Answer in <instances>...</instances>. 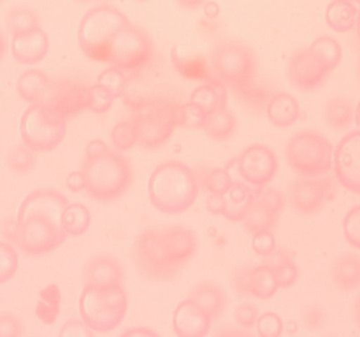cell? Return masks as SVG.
I'll list each match as a JSON object with an SVG mask.
<instances>
[{
    "label": "cell",
    "instance_id": "21",
    "mask_svg": "<svg viewBox=\"0 0 360 337\" xmlns=\"http://www.w3.org/2000/svg\"><path fill=\"white\" fill-rule=\"evenodd\" d=\"M160 230L172 260L178 265L185 267L197 253L199 241H197L195 232L185 225H167V227H162Z\"/></svg>",
    "mask_w": 360,
    "mask_h": 337
},
{
    "label": "cell",
    "instance_id": "62",
    "mask_svg": "<svg viewBox=\"0 0 360 337\" xmlns=\"http://www.w3.org/2000/svg\"><path fill=\"white\" fill-rule=\"evenodd\" d=\"M354 121L357 123V126H360V100H359L357 107H355V119H354Z\"/></svg>",
    "mask_w": 360,
    "mask_h": 337
},
{
    "label": "cell",
    "instance_id": "11",
    "mask_svg": "<svg viewBox=\"0 0 360 337\" xmlns=\"http://www.w3.org/2000/svg\"><path fill=\"white\" fill-rule=\"evenodd\" d=\"M18 225H20L18 246L28 256L51 253L67 241V234L62 230L60 223L48 216L25 218L23 221H18Z\"/></svg>",
    "mask_w": 360,
    "mask_h": 337
},
{
    "label": "cell",
    "instance_id": "43",
    "mask_svg": "<svg viewBox=\"0 0 360 337\" xmlns=\"http://www.w3.org/2000/svg\"><path fill=\"white\" fill-rule=\"evenodd\" d=\"M18 253L11 242L0 241V284L13 279L18 272Z\"/></svg>",
    "mask_w": 360,
    "mask_h": 337
},
{
    "label": "cell",
    "instance_id": "2",
    "mask_svg": "<svg viewBox=\"0 0 360 337\" xmlns=\"http://www.w3.org/2000/svg\"><path fill=\"white\" fill-rule=\"evenodd\" d=\"M81 172L88 195L101 202L120 199L132 183V165L120 151L109 150L98 158H84Z\"/></svg>",
    "mask_w": 360,
    "mask_h": 337
},
{
    "label": "cell",
    "instance_id": "29",
    "mask_svg": "<svg viewBox=\"0 0 360 337\" xmlns=\"http://www.w3.org/2000/svg\"><path fill=\"white\" fill-rule=\"evenodd\" d=\"M202 130L210 139L217 140V143H224V140L231 139L236 130H238V118L227 107L218 109L211 114H206Z\"/></svg>",
    "mask_w": 360,
    "mask_h": 337
},
{
    "label": "cell",
    "instance_id": "12",
    "mask_svg": "<svg viewBox=\"0 0 360 337\" xmlns=\"http://www.w3.org/2000/svg\"><path fill=\"white\" fill-rule=\"evenodd\" d=\"M280 168L276 153L266 144H250L239 153L238 171L243 181L253 188H264L273 181Z\"/></svg>",
    "mask_w": 360,
    "mask_h": 337
},
{
    "label": "cell",
    "instance_id": "50",
    "mask_svg": "<svg viewBox=\"0 0 360 337\" xmlns=\"http://www.w3.org/2000/svg\"><path fill=\"white\" fill-rule=\"evenodd\" d=\"M25 333L21 319L13 312H0V337H20Z\"/></svg>",
    "mask_w": 360,
    "mask_h": 337
},
{
    "label": "cell",
    "instance_id": "30",
    "mask_svg": "<svg viewBox=\"0 0 360 337\" xmlns=\"http://www.w3.org/2000/svg\"><path fill=\"white\" fill-rule=\"evenodd\" d=\"M308 49L327 76L340 65L341 58H343V49H341L340 42L327 35L315 39Z\"/></svg>",
    "mask_w": 360,
    "mask_h": 337
},
{
    "label": "cell",
    "instance_id": "40",
    "mask_svg": "<svg viewBox=\"0 0 360 337\" xmlns=\"http://www.w3.org/2000/svg\"><path fill=\"white\" fill-rule=\"evenodd\" d=\"M174 119L176 126L181 128H202L204 119H206V112L195 104L188 102V104H174Z\"/></svg>",
    "mask_w": 360,
    "mask_h": 337
},
{
    "label": "cell",
    "instance_id": "47",
    "mask_svg": "<svg viewBox=\"0 0 360 337\" xmlns=\"http://www.w3.org/2000/svg\"><path fill=\"white\" fill-rule=\"evenodd\" d=\"M273 272H274V279H276L278 288H292L295 283H297L299 269L295 260L283 263V265L274 267Z\"/></svg>",
    "mask_w": 360,
    "mask_h": 337
},
{
    "label": "cell",
    "instance_id": "36",
    "mask_svg": "<svg viewBox=\"0 0 360 337\" xmlns=\"http://www.w3.org/2000/svg\"><path fill=\"white\" fill-rule=\"evenodd\" d=\"M6 23L9 32L14 35H25L41 28V16L28 7H14L7 13Z\"/></svg>",
    "mask_w": 360,
    "mask_h": 337
},
{
    "label": "cell",
    "instance_id": "22",
    "mask_svg": "<svg viewBox=\"0 0 360 337\" xmlns=\"http://www.w3.org/2000/svg\"><path fill=\"white\" fill-rule=\"evenodd\" d=\"M11 51L16 62L23 65L37 63L48 55L49 51V37L44 28L30 32L25 35H14L11 39Z\"/></svg>",
    "mask_w": 360,
    "mask_h": 337
},
{
    "label": "cell",
    "instance_id": "28",
    "mask_svg": "<svg viewBox=\"0 0 360 337\" xmlns=\"http://www.w3.org/2000/svg\"><path fill=\"white\" fill-rule=\"evenodd\" d=\"M330 277L334 284L343 291H352L360 284V260L354 253L338 256L330 267Z\"/></svg>",
    "mask_w": 360,
    "mask_h": 337
},
{
    "label": "cell",
    "instance_id": "25",
    "mask_svg": "<svg viewBox=\"0 0 360 337\" xmlns=\"http://www.w3.org/2000/svg\"><path fill=\"white\" fill-rule=\"evenodd\" d=\"M51 88V79L41 69H28L16 79V91L23 100L30 104H41L46 100Z\"/></svg>",
    "mask_w": 360,
    "mask_h": 337
},
{
    "label": "cell",
    "instance_id": "27",
    "mask_svg": "<svg viewBox=\"0 0 360 337\" xmlns=\"http://www.w3.org/2000/svg\"><path fill=\"white\" fill-rule=\"evenodd\" d=\"M227 95L229 90L225 88V84H221L217 79H210L192 91L190 102L202 109L206 114H211L218 109L227 107Z\"/></svg>",
    "mask_w": 360,
    "mask_h": 337
},
{
    "label": "cell",
    "instance_id": "53",
    "mask_svg": "<svg viewBox=\"0 0 360 337\" xmlns=\"http://www.w3.org/2000/svg\"><path fill=\"white\" fill-rule=\"evenodd\" d=\"M94 333V330L83 322V319H69L65 325L60 329V336L62 337H88Z\"/></svg>",
    "mask_w": 360,
    "mask_h": 337
},
{
    "label": "cell",
    "instance_id": "5",
    "mask_svg": "<svg viewBox=\"0 0 360 337\" xmlns=\"http://www.w3.org/2000/svg\"><path fill=\"white\" fill-rule=\"evenodd\" d=\"M285 157L295 174L320 178L333 168V144L319 130H302L290 137Z\"/></svg>",
    "mask_w": 360,
    "mask_h": 337
},
{
    "label": "cell",
    "instance_id": "1",
    "mask_svg": "<svg viewBox=\"0 0 360 337\" xmlns=\"http://www.w3.org/2000/svg\"><path fill=\"white\" fill-rule=\"evenodd\" d=\"M199 178L193 168L178 160L158 165L148 179L150 202L160 213L179 214L188 211L199 197Z\"/></svg>",
    "mask_w": 360,
    "mask_h": 337
},
{
    "label": "cell",
    "instance_id": "15",
    "mask_svg": "<svg viewBox=\"0 0 360 337\" xmlns=\"http://www.w3.org/2000/svg\"><path fill=\"white\" fill-rule=\"evenodd\" d=\"M285 209L283 193L273 188H255V199L241 223L252 234L260 230H273L278 225L280 214Z\"/></svg>",
    "mask_w": 360,
    "mask_h": 337
},
{
    "label": "cell",
    "instance_id": "56",
    "mask_svg": "<svg viewBox=\"0 0 360 337\" xmlns=\"http://www.w3.org/2000/svg\"><path fill=\"white\" fill-rule=\"evenodd\" d=\"M109 146L102 139H91L88 140L86 147H84V158H98L104 153H108Z\"/></svg>",
    "mask_w": 360,
    "mask_h": 337
},
{
    "label": "cell",
    "instance_id": "8",
    "mask_svg": "<svg viewBox=\"0 0 360 337\" xmlns=\"http://www.w3.org/2000/svg\"><path fill=\"white\" fill-rule=\"evenodd\" d=\"M134 260H136L137 269L148 279L157 281V283L172 281L183 269L172 260L158 227L146 228L137 235L134 242Z\"/></svg>",
    "mask_w": 360,
    "mask_h": 337
},
{
    "label": "cell",
    "instance_id": "32",
    "mask_svg": "<svg viewBox=\"0 0 360 337\" xmlns=\"http://www.w3.org/2000/svg\"><path fill=\"white\" fill-rule=\"evenodd\" d=\"M323 119L333 130H345L354 123L355 107L348 98L333 97L323 105Z\"/></svg>",
    "mask_w": 360,
    "mask_h": 337
},
{
    "label": "cell",
    "instance_id": "9",
    "mask_svg": "<svg viewBox=\"0 0 360 337\" xmlns=\"http://www.w3.org/2000/svg\"><path fill=\"white\" fill-rule=\"evenodd\" d=\"M176 102H143L132 111L136 144L146 150H158L171 139L176 126Z\"/></svg>",
    "mask_w": 360,
    "mask_h": 337
},
{
    "label": "cell",
    "instance_id": "52",
    "mask_svg": "<svg viewBox=\"0 0 360 337\" xmlns=\"http://www.w3.org/2000/svg\"><path fill=\"white\" fill-rule=\"evenodd\" d=\"M250 270H252V267L243 265L232 274V288L239 297H252L250 295Z\"/></svg>",
    "mask_w": 360,
    "mask_h": 337
},
{
    "label": "cell",
    "instance_id": "24",
    "mask_svg": "<svg viewBox=\"0 0 360 337\" xmlns=\"http://www.w3.org/2000/svg\"><path fill=\"white\" fill-rule=\"evenodd\" d=\"M190 300L199 305L202 311H206L211 318H217L227 308V293L220 284L213 281H202L195 284L190 291Z\"/></svg>",
    "mask_w": 360,
    "mask_h": 337
},
{
    "label": "cell",
    "instance_id": "3",
    "mask_svg": "<svg viewBox=\"0 0 360 337\" xmlns=\"http://www.w3.org/2000/svg\"><path fill=\"white\" fill-rule=\"evenodd\" d=\"M130 21L125 13L109 4L91 7L77 25V44L95 62L108 63V49L115 35Z\"/></svg>",
    "mask_w": 360,
    "mask_h": 337
},
{
    "label": "cell",
    "instance_id": "42",
    "mask_svg": "<svg viewBox=\"0 0 360 337\" xmlns=\"http://www.w3.org/2000/svg\"><path fill=\"white\" fill-rule=\"evenodd\" d=\"M115 104V97L101 84H91L86 88V109L95 114H104Z\"/></svg>",
    "mask_w": 360,
    "mask_h": 337
},
{
    "label": "cell",
    "instance_id": "51",
    "mask_svg": "<svg viewBox=\"0 0 360 337\" xmlns=\"http://www.w3.org/2000/svg\"><path fill=\"white\" fill-rule=\"evenodd\" d=\"M327 318H329V316H327L326 309H323L322 305H319V304L308 305V308L304 309V312H302V319H304V325L308 326L309 330L322 329V326L327 323Z\"/></svg>",
    "mask_w": 360,
    "mask_h": 337
},
{
    "label": "cell",
    "instance_id": "61",
    "mask_svg": "<svg viewBox=\"0 0 360 337\" xmlns=\"http://www.w3.org/2000/svg\"><path fill=\"white\" fill-rule=\"evenodd\" d=\"M354 316H355V319H357V323L360 326V295H359L357 300H355V304H354Z\"/></svg>",
    "mask_w": 360,
    "mask_h": 337
},
{
    "label": "cell",
    "instance_id": "54",
    "mask_svg": "<svg viewBox=\"0 0 360 337\" xmlns=\"http://www.w3.org/2000/svg\"><path fill=\"white\" fill-rule=\"evenodd\" d=\"M0 232H2L4 239H7V242H11V244H18L20 225H18L16 218H7V220H4V223L0 225Z\"/></svg>",
    "mask_w": 360,
    "mask_h": 337
},
{
    "label": "cell",
    "instance_id": "48",
    "mask_svg": "<svg viewBox=\"0 0 360 337\" xmlns=\"http://www.w3.org/2000/svg\"><path fill=\"white\" fill-rule=\"evenodd\" d=\"M257 318H259V309H257V305L245 302V304H239L238 308H236V325L241 326L243 330H252L253 326H255Z\"/></svg>",
    "mask_w": 360,
    "mask_h": 337
},
{
    "label": "cell",
    "instance_id": "63",
    "mask_svg": "<svg viewBox=\"0 0 360 337\" xmlns=\"http://www.w3.org/2000/svg\"><path fill=\"white\" fill-rule=\"evenodd\" d=\"M355 28H357V34H359V39H360V9L357 11V23H355Z\"/></svg>",
    "mask_w": 360,
    "mask_h": 337
},
{
    "label": "cell",
    "instance_id": "10",
    "mask_svg": "<svg viewBox=\"0 0 360 337\" xmlns=\"http://www.w3.org/2000/svg\"><path fill=\"white\" fill-rule=\"evenodd\" d=\"M155 58V46L144 28L129 23L123 27L108 49V63L123 70L136 72L150 65Z\"/></svg>",
    "mask_w": 360,
    "mask_h": 337
},
{
    "label": "cell",
    "instance_id": "33",
    "mask_svg": "<svg viewBox=\"0 0 360 337\" xmlns=\"http://www.w3.org/2000/svg\"><path fill=\"white\" fill-rule=\"evenodd\" d=\"M357 7L352 2H343V0H338V2H330L326 9V21L334 32H350L355 28L357 23Z\"/></svg>",
    "mask_w": 360,
    "mask_h": 337
},
{
    "label": "cell",
    "instance_id": "7",
    "mask_svg": "<svg viewBox=\"0 0 360 337\" xmlns=\"http://www.w3.org/2000/svg\"><path fill=\"white\" fill-rule=\"evenodd\" d=\"M255 56L243 42H220L211 55V77L234 93L255 79Z\"/></svg>",
    "mask_w": 360,
    "mask_h": 337
},
{
    "label": "cell",
    "instance_id": "6",
    "mask_svg": "<svg viewBox=\"0 0 360 337\" xmlns=\"http://www.w3.org/2000/svg\"><path fill=\"white\" fill-rule=\"evenodd\" d=\"M67 133V119L46 102L30 104L20 118V136L25 146L35 153L53 151Z\"/></svg>",
    "mask_w": 360,
    "mask_h": 337
},
{
    "label": "cell",
    "instance_id": "19",
    "mask_svg": "<svg viewBox=\"0 0 360 337\" xmlns=\"http://www.w3.org/2000/svg\"><path fill=\"white\" fill-rule=\"evenodd\" d=\"M288 79L299 90H315L322 86L327 74L319 65L309 49H299L288 60Z\"/></svg>",
    "mask_w": 360,
    "mask_h": 337
},
{
    "label": "cell",
    "instance_id": "26",
    "mask_svg": "<svg viewBox=\"0 0 360 337\" xmlns=\"http://www.w3.org/2000/svg\"><path fill=\"white\" fill-rule=\"evenodd\" d=\"M224 213L231 221H243L248 213L253 199H255V188L248 186L246 183H232L231 188L224 193Z\"/></svg>",
    "mask_w": 360,
    "mask_h": 337
},
{
    "label": "cell",
    "instance_id": "58",
    "mask_svg": "<svg viewBox=\"0 0 360 337\" xmlns=\"http://www.w3.org/2000/svg\"><path fill=\"white\" fill-rule=\"evenodd\" d=\"M206 209L211 214H221L224 213V197L221 195H210L206 199Z\"/></svg>",
    "mask_w": 360,
    "mask_h": 337
},
{
    "label": "cell",
    "instance_id": "59",
    "mask_svg": "<svg viewBox=\"0 0 360 337\" xmlns=\"http://www.w3.org/2000/svg\"><path fill=\"white\" fill-rule=\"evenodd\" d=\"M123 336L130 337V336H137V337H157L158 333L155 332L153 329H148V326H136V329H129L123 332Z\"/></svg>",
    "mask_w": 360,
    "mask_h": 337
},
{
    "label": "cell",
    "instance_id": "20",
    "mask_svg": "<svg viewBox=\"0 0 360 337\" xmlns=\"http://www.w3.org/2000/svg\"><path fill=\"white\" fill-rule=\"evenodd\" d=\"M211 318L206 311L193 304L190 298L179 302L172 315V326L179 337H200L211 330Z\"/></svg>",
    "mask_w": 360,
    "mask_h": 337
},
{
    "label": "cell",
    "instance_id": "16",
    "mask_svg": "<svg viewBox=\"0 0 360 337\" xmlns=\"http://www.w3.org/2000/svg\"><path fill=\"white\" fill-rule=\"evenodd\" d=\"M86 84L76 79H58L51 83L46 104L63 118L77 114L86 109Z\"/></svg>",
    "mask_w": 360,
    "mask_h": 337
},
{
    "label": "cell",
    "instance_id": "38",
    "mask_svg": "<svg viewBox=\"0 0 360 337\" xmlns=\"http://www.w3.org/2000/svg\"><path fill=\"white\" fill-rule=\"evenodd\" d=\"M199 178V185L204 186L210 195H224L229 188L232 186V178L225 168L214 167L210 168V171H204L202 174H197Z\"/></svg>",
    "mask_w": 360,
    "mask_h": 337
},
{
    "label": "cell",
    "instance_id": "14",
    "mask_svg": "<svg viewBox=\"0 0 360 337\" xmlns=\"http://www.w3.org/2000/svg\"><path fill=\"white\" fill-rule=\"evenodd\" d=\"M333 168L343 188L360 193V128L348 132L334 147Z\"/></svg>",
    "mask_w": 360,
    "mask_h": 337
},
{
    "label": "cell",
    "instance_id": "60",
    "mask_svg": "<svg viewBox=\"0 0 360 337\" xmlns=\"http://www.w3.org/2000/svg\"><path fill=\"white\" fill-rule=\"evenodd\" d=\"M6 51H7V39L6 35H4V32L0 30V62H2L4 56H6Z\"/></svg>",
    "mask_w": 360,
    "mask_h": 337
},
{
    "label": "cell",
    "instance_id": "45",
    "mask_svg": "<svg viewBox=\"0 0 360 337\" xmlns=\"http://www.w3.org/2000/svg\"><path fill=\"white\" fill-rule=\"evenodd\" d=\"M343 234L352 248L360 249V206L352 207L343 220Z\"/></svg>",
    "mask_w": 360,
    "mask_h": 337
},
{
    "label": "cell",
    "instance_id": "34",
    "mask_svg": "<svg viewBox=\"0 0 360 337\" xmlns=\"http://www.w3.org/2000/svg\"><path fill=\"white\" fill-rule=\"evenodd\" d=\"M90 211H88V207L84 204L79 202L67 204V207L62 213V218H60V227H62V230L67 235H72V237L83 235L90 228Z\"/></svg>",
    "mask_w": 360,
    "mask_h": 337
},
{
    "label": "cell",
    "instance_id": "18",
    "mask_svg": "<svg viewBox=\"0 0 360 337\" xmlns=\"http://www.w3.org/2000/svg\"><path fill=\"white\" fill-rule=\"evenodd\" d=\"M83 279L86 286L95 290H109L123 284L125 269L122 262L112 255H95L84 263Z\"/></svg>",
    "mask_w": 360,
    "mask_h": 337
},
{
    "label": "cell",
    "instance_id": "37",
    "mask_svg": "<svg viewBox=\"0 0 360 337\" xmlns=\"http://www.w3.org/2000/svg\"><path fill=\"white\" fill-rule=\"evenodd\" d=\"M6 161L14 174H30L37 164V153L25 144H18L7 153Z\"/></svg>",
    "mask_w": 360,
    "mask_h": 337
},
{
    "label": "cell",
    "instance_id": "64",
    "mask_svg": "<svg viewBox=\"0 0 360 337\" xmlns=\"http://www.w3.org/2000/svg\"><path fill=\"white\" fill-rule=\"evenodd\" d=\"M359 76H360V62H359Z\"/></svg>",
    "mask_w": 360,
    "mask_h": 337
},
{
    "label": "cell",
    "instance_id": "31",
    "mask_svg": "<svg viewBox=\"0 0 360 337\" xmlns=\"http://www.w3.org/2000/svg\"><path fill=\"white\" fill-rule=\"evenodd\" d=\"M60 308H62V291L55 283L46 284L39 293V300L35 304V318L42 325H53L60 316Z\"/></svg>",
    "mask_w": 360,
    "mask_h": 337
},
{
    "label": "cell",
    "instance_id": "13",
    "mask_svg": "<svg viewBox=\"0 0 360 337\" xmlns=\"http://www.w3.org/2000/svg\"><path fill=\"white\" fill-rule=\"evenodd\" d=\"M336 197V185L330 178H311L295 181L288 190V204L299 214H315Z\"/></svg>",
    "mask_w": 360,
    "mask_h": 337
},
{
    "label": "cell",
    "instance_id": "35",
    "mask_svg": "<svg viewBox=\"0 0 360 337\" xmlns=\"http://www.w3.org/2000/svg\"><path fill=\"white\" fill-rule=\"evenodd\" d=\"M278 291L276 279H274V272L267 263H260V265L252 267L250 270V295L257 298H271Z\"/></svg>",
    "mask_w": 360,
    "mask_h": 337
},
{
    "label": "cell",
    "instance_id": "55",
    "mask_svg": "<svg viewBox=\"0 0 360 337\" xmlns=\"http://www.w3.org/2000/svg\"><path fill=\"white\" fill-rule=\"evenodd\" d=\"M267 258H269L267 265H269L271 269H274V267L283 265V263H287V262H292V260H295V256H294V253L290 251V249L278 248V246H276V249H274V251L271 253Z\"/></svg>",
    "mask_w": 360,
    "mask_h": 337
},
{
    "label": "cell",
    "instance_id": "44",
    "mask_svg": "<svg viewBox=\"0 0 360 337\" xmlns=\"http://www.w3.org/2000/svg\"><path fill=\"white\" fill-rule=\"evenodd\" d=\"M111 144L118 151H127L136 146V130H134L132 118L118 121L111 130Z\"/></svg>",
    "mask_w": 360,
    "mask_h": 337
},
{
    "label": "cell",
    "instance_id": "46",
    "mask_svg": "<svg viewBox=\"0 0 360 337\" xmlns=\"http://www.w3.org/2000/svg\"><path fill=\"white\" fill-rule=\"evenodd\" d=\"M283 319L276 312H264L257 318V332L262 337H280L283 333Z\"/></svg>",
    "mask_w": 360,
    "mask_h": 337
},
{
    "label": "cell",
    "instance_id": "49",
    "mask_svg": "<svg viewBox=\"0 0 360 337\" xmlns=\"http://www.w3.org/2000/svg\"><path fill=\"white\" fill-rule=\"evenodd\" d=\"M253 251L259 256H269L276 249V239L271 230H260L253 234L252 239Z\"/></svg>",
    "mask_w": 360,
    "mask_h": 337
},
{
    "label": "cell",
    "instance_id": "39",
    "mask_svg": "<svg viewBox=\"0 0 360 337\" xmlns=\"http://www.w3.org/2000/svg\"><path fill=\"white\" fill-rule=\"evenodd\" d=\"M130 77L127 76V72L116 69V67L109 65L108 69L102 70L97 77V84H101L102 88L109 91L115 98L123 97L127 91V86H129Z\"/></svg>",
    "mask_w": 360,
    "mask_h": 337
},
{
    "label": "cell",
    "instance_id": "17",
    "mask_svg": "<svg viewBox=\"0 0 360 337\" xmlns=\"http://www.w3.org/2000/svg\"><path fill=\"white\" fill-rule=\"evenodd\" d=\"M67 204H69L67 202V197L63 193H60L58 190H34L20 204L16 220L23 221L25 218L30 216H48L51 220H55L56 223H60V218H62V213L67 207Z\"/></svg>",
    "mask_w": 360,
    "mask_h": 337
},
{
    "label": "cell",
    "instance_id": "41",
    "mask_svg": "<svg viewBox=\"0 0 360 337\" xmlns=\"http://www.w3.org/2000/svg\"><path fill=\"white\" fill-rule=\"evenodd\" d=\"M239 97V100L246 105L248 109L255 112L266 111V105L269 102V91L266 88H260L259 84H255V81H252L250 84H246L243 90H239L236 93Z\"/></svg>",
    "mask_w": 360,
    "mask_h": 337
},
{
    "label": "cell",
    "instance_id": "57",
    "mask_svg": "<svg viewBox=\"0 0 360 337\" xmlns=\"http://www.w3.org/2000/svg\"><path fill=\"white\" fill-rule=\"evenodd\" d=\"M65 186L70 192H81V190H84V176L83 172H81V168L79 171H72L67 174Z\"/></svg>",
    "mask_w": 360,
    "mask_h": 337
},
{
    "label": "cell",
    "instance_id": "23",
    "mask_svg": "<svg viewBox=\"0 0 360 337\" xmlns=\"http://www.w3.org/2000/svg\"><path fill=\"white\" fill-rule=\"evenodd\" d=\"M266 114L269 121L278 128H288L294 125L301 116V107L294 95L287 91H278L271 95L266 105Z\"/></svg>",
    "mask_w": 360,
    "mask_h": 337
},
{
    "label": "cell",
    "instance_id": "4",
    "mask_svg": "<svg viewBox=\"0 0 360 337\" xmlns=\"http://www.w3.org/2000/svg\"><path fill=\"white\" fill-rule=\"evenodd\" d=\"M81 319L94 332H111L125 319L129 298L123 284L109 290H95L84 284L77 300Z\"/></svg>",
    "mask_w": 360,
    "mask_h": 337
}]
</instances>
